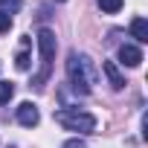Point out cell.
Returning <instances> with one entry per match:
<instances>
[{
	"label": "cell",
	"mask_w": 148,
	"mask_h": 148,
	"mask_svg": "<svg viewBox=\"0 0 148 148\" xmlns=\"http://www.w3.org/2000/svg\"><path fill=\"white\" fill-rule=\"evenodd\" d=\"M61 148H84V142H82V139H67Z\"/></svg>",
	"instance_id": "4fadbf2b"
},
{
	"label": "cell",
	"mask_w": 148,
	"mask_h": 148,
	"mask_svg": "<svg viewBox=\"0 0 148 148\" xmlns=\"http://www.w3.org/2000/svg\"><path fill=\"white\" fill-rule=\"evenodd\" d=\"M58 3H64V0H58Z\"/></svg>",
	"instance_id": "5bb4252c"
},
{
	"label": "cell",
	"mask_w": 148,
	"mask_h": 148,
	"mask_svg": "<svg viewBox=\"0 0 148 148\" xmlns=\"http://www.w3.org/2000/svg\"><path fill=\"white\" fill-rule=\"evenodd\" d=\"M55 122L67 131H76V134H93L96 131V116L93 113H84L79 108H73V110H58L55 113Z\"/></svg>",
	"instance_id": "3957f363"
},
{
	"label": "cell",
	"mask_w": 148,
	"mask_h": 148,
	"mask_svg": "<svg viewBox=\"0 0 148 148\" xmlns=\"http://www.w3.org/2000/svg\"><path fill=\"white\" fill-rule=\"evenodd\" d=\"M99 9H102V12H108V15H113V12H119V9H122V0H99Z\"/></svg>",
	"instance_id": "30bf717a"
},
{
	"label": "cell",
	"mask_w": 148,
	"mask_h": 148,
	"mask_svg": "<svg viewBox=\"0 0 148 148\" xmlns=\"http://www.w3.org/2000/svg\"><path fill=\"white\" fill-rule=\"evenodd\" d=\"M67 79H70V87L76 90V96H87L90 93V84L96 82L93 61L87 55H79L76 49H73L67 55Z\"/></svg>",
	"instance_id": "6da1fadb"
},
{
	"label": "cell",
	"mask_w": 148,
	"mask_h": 148,
	"mask_svg": "<svg viewBox=\"0 0 148 148\" xmlns=\"http://www.w3.org/2000/svg\"><path fill=\"white\" fill-rule=\"evenodd\" d=\"M55 32L52 29H41L38 32V49H41V70L32 76V84L29 87H35V90H41L47 82H49V76H52V58H55Z\"/></svg>",
	"instance_id": "7a4b0ae2"
},
{
	"label": "cell",
	"mask_w": 148,
	"mask_h": 148,
	"mask_svg": "<svg viewBox=\"0 0 148 148\" xmlns=\"http://www.w3.org/2000/svg\"><path fill=\"white\" fill-rule=\"evenodd\" d=\"M131 35H134L139 44H148V21H145V18H134V21H131Z\"/></svg>",
	"instance_id": "52a82bcc"
},
{
	"label": "cell",
	"mask_w": 148,
	"mask_h": 148,
	"mask_svg": "<svg viewBox=\"0 0 148 148\" xmlns=\"http://www.w3.org/2000/svg\"><path fill=\"white\" fill-rule=\"evenodd\" d=\"M12 96H15V84L12 82H0V105H6Z\"/></svg>",
	"instance_id": "9c48e42d"
},
{
	"label": "cell",
	"mask_w": 148,
	"mask_h": 148,
	"mask_svg": "<svg viewBox=\"0 0 148 148\" xmlns=\"http://www.w3.org/2000/svg\"><path fill=\"white\" fill-rule=\"evenodd\" d=\"M21 3H23V0H0V12H3V15H15L18 9H21Z\"/></svg>",
	"instance_id": "ba28073f"
},
{
	"label": "cell",
	"mask_w": 148,
	"mask_h": 148,
	"mask_svg": "<svg viewBox=\"0 0 148 148\" xmlns=\"http://www.w3.org/2000/svg\"><path fill=\"white\" fill-rule=\"evenodd\" d=\"M18 122H21L23 128H35V125L41 122V113H38V108H35L32 102H23V105L18 108Z\"/></svg>",
	"instance_id": "277c9868"
},
{
	"label": "cell",
	"mask_w": 148,
	"mask_h": 148,
	"mask_svg": "<svg viewBox=\"0 0 148 148\" xmlns=\"http://www.w3.org/2000/svg\"><path fill=\"white\" fill-rule=\"evenodd\" d=\"M102 70H105V76H108V82H110V87H113V90H122V87H125V79H122V73H119L116 61H105V64H102Z\"/></svg>",
	"instance_id": "8992f818"
},
{
	"label": "cell",
	"mask_w": 148,
	"mask_h": 148,
	"mask_svg": "<svg viewBox=\"0 0 148 148\" xmlns=\"http://www.w3.org/2000/svg\"><path fill=\"white\" fill-rule=\"evenodd\" d=\"M15 67H18V70H29V55H26V52H18Z\"/></svg>",
	"instance_id": "8fae6325"
},
{
	"label": "cell",
	"mask_w": 148,
	"mask_h": 148,
	"mask_svg": "<svg viewBox=\"0 0 148 148\" xmlns=\"http://www.w3.org/2000/svg\"><path fill=\"white\" fill-rule=\"evenodd\" d=\"M119 61H122L125 67H139V64H142V49L134 47V44H122V47H119Z\"/></svg>",
	"instance_id": "5b68a950"
},
{
	"label": "cell",
	"mask_w": 148,
	"mask_h": 148,
	"mask_svg": "<svg viewBox=\"0 0 148 148\" xmlns=\"http://www.w3.org/2000/svg\"><path fill=\"white\" fill-rule=\"evenodd\" d=\"M9 26H12V18L0 12V35H3V32H9Z\"/></svg>",
	"instance_id": "7c38bea8"
}]
</instances>
